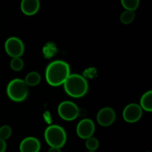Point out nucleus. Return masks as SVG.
<instances>
[{
  "label": "nucleus",
  "mask_w": 152,
  "mask_h": 152,
  "mask_svg": "<svg viewBox=\"0 0 152 152\" xmlns=\"http://www.w3.org/2000/svg\"><path fill=\"white\" fill-rule=\"evenodd\" d=\"M70 76V68L68 63L57 60L48 65L45 71V78L48 83L52 86L64 84Z\"/></svg>",
  "instance_id": "f257e3e1"
},
{
  "label": "nucleus",
  "mask_w": 152,
  "mask_h": 152,
  "mask_svg": "<svg viewBox=\"0 0 152 152\" xmlns=\"http://www.w3.org/2000/svg\"><path fill=\"white\" fill-rule=\"evenodd\" d=\"M65 91L69 96L80 98L88 91V85L86 79L79 74H72L64 83Z\"/></svg>",
  "instance_id": "f03ea898"
},
{
  "label": "nucleus",
  "mask_w": 152,
  "mask_h": 152,
  "mask_svg": "<svg viewBox=\"0 0 152 152\" xmlns=\"http://www.w3.org/2000/svg\"><path fill=\"white\" fill-rule=\"evenodd\" d=\"M45 139L50 147L60 148L66 142V134L62 127L53 125L46 129Z\"/></svg>",
  "instance_id": "7ed1b4c3"
},
{
  "label": "nucleus",
  "mask_w": 152,
  "mask_h": 152,
  "mask_svg": "<svg viewBox=\"0 0 152 152\" xmlns=\"http://www.w3.org/2000/svg\"><path fill=\"white\" fill-rule=\"evenodd\" d=\"M7 94L10 99L15 102H22L26 99L28 94V87L25 81L16 79L9 83L7 87Z\"/></svg>",
  "instance_id": "20e7f679"
},
{
  "label": "nucleus",
  "mask_w": 152,
  "mask_h": 152,
  "mask_svg": "<svg viewBox=\"0 0 152 152\" xmlns=\"http://www.w3.org/2000/svg\"><path fill=\"white\" fill-rule=\"evenodd\" d=\"M58 113L62 119L67 121H71L78 117L79 108L74 102L65 101L58 107Z\"/></svg>",
  "instance_id": "39448f33"
},
{
  "label": "nucleus",
  "mask_w": 152,
  "mask_h": 152,
  "mask_svg": "<svg viewBox=\"0 0 152 152\" xmlns=\"http://www.w3.org/2000/svg\"><path fill=\"white\" fill-rule=\"evenodd\" d=\"M4 48L7 54L13 58L20 57L24 53L23 42L16 37H10L7 39Z\"/></svg>",
  "instance_id": "423d86ee"
},
{
  "label": "nucleus",
  "mask_w": 152,
  "mask_h": 152,
  "mask_svg": "<svg viewBox=\"0 0 152 152\" xmlns=\"http://www.w3.org/2000/svg\"><path fill=\"white\" fill-rule=\"evenodd\" d=\"M142 110L137 104H129L123 111V118L128 123H135L141 118Z\"/></svg>",
  "instance_id": "0eeeda50"
},
{
  "label": "nucleus",
  "mask_w": 152,
  "mask_h": 152,
  "mask_svg": "<svg viewBox=\"0 0 152 152\" xmlns=\"http://www.w3.org/2000/svg\"><path fill=\"white\" fill-rule=\"evenodd\" d=\"M94 123L89 119H84L81 120L77 127V134L82 139H88L92 137L94 133Z\"/></svg>",
  "instance_id": "6e6552de"
},
{
  "label": "nucleus",
  "mask_w": 152,
  "mask_h": 152,
  "mask_svg": "<svg viewBox=\"0 0 152 152\" xmlns=\"http://www.w3.org/2000/svg\"><path fill=\"white\" fill-rule=\"evenodd\" d=\"M116 118V114L114 110L111 108H104L98 112L96 116V120L99 125L102 126H111L114 122Z\"/></svg>",
  "instance_id": "1a4fd4ad"
},
{
  "label": "nucleus",
  "mask_w": 152,
  "mask_h": 152,
  "mask_svg": "<svg viewBox=\"0 0 152 152\" xmlns=\"http://www.w3.org/2000/svg\"><path fill=\"white\" fill-rule=\"evenodd\" d=\"M40 147V142L37 138L29 137L21 142L19 150L21 152H39Z\"/></svg>",
  "instance_id": "9d476101"
},
{
  "label": "nucleus",
  "mask_w": 152,
  "mask_h": 152,
  "mask_svg": "<svg viewBox=\"0 0 152 152\" xmlns=\"http://www.w3.org/2000/svg\"><path fill=\"white\" fill-rule=\"evenodd\" d=\"M39 0H22L21 2V10L27 16L36 14L39 10Z\"/></svg>",
  "instance_id": "9b49d317"
},
{
  "label": "nucleus",
  "mask_w": 152,
  "mask_h": 152,
  "mask_svg": "<svg viewBox=\"0 0 152 152\" xmlns=\"http://www.w3.org/2000/svg\"><path fill=\"white\" fill-rule=\"evenodd\" d=\"M141 108H143L145 111L151 112L152 111V91L146 92L142 96L140 99Z\"/></svg>",
  "instance_id": "f8f14e48"
},
{
  "label": "nucleus",
  "mask_w": 152,
  "mask_h": 152,
  "mask_svg": "<svg viewBox=\"0 0 152 152\" xmlns=\"http://www.w3.org/2000/svg\"><path fill=\"white\" fill-rule=\"evenodd\" d=\"M41 80V77L37 72L33 71L30 72L25 77V83L26 85L30 86H35L40 83Z\"/></svg>",
  "instance_id": "ddd939ff"
},
{
  "label": "nucleus",
  "mask_w": 152,
  "mask_h": 152,
  "mask_svg": "<svg viewBox=\"0 0 152 152\" xmlns=\"http://www.w3.org/2000/svg\"><path fill=\"white\" fill-rule=\"evenodd\" d=\"M134 18L135 13L134 11H132V10H126L120 15V21H121L122 23L126 24V25L132 23Z\"/></svg>",
  "instance_id": "4468645a"
},
{
  "label": "nucleus",
  "mask_w": 152,
  "mask_h": 152,
  "mask_svg": "<svg viewBox=\"0 0 152 152\" xmlns=\"http://www.w3.org/2000/svg\"><path fill=\"white\" fill-rule=\"evenodd\" d=\"M121 4L126 10L134 11L140 4V0H121Z\"/></svg>",
  "instance_id": "2eb2a0df"
},
{
  "label": "nucleus",
  "mask_w": 152,
  "mask_h": 152,
  "mask_svg": "<svg viewBox=\"0 0 152 152\" xmlns=\"http://www.w3.org/2000/svg\"><path fill=\"white\" fill-rule=\"evenodd\" d=\"M86 145L88 149H89L90 151H95L99 147V141L97 140V139L95 137H91L86 139Z\"/></svg>",
  "instance_id": "dca6fc26"
},
{
  "label": "nucleus",
  "mask_w": 152,
  "mask_h": 152,
  "mask_svg": "<svg viewBox=\"0 0 152 152\" xmlns=\"http://www.w3.org/2000/svg\"><path fill=\"white\" fill-rule=\"evenodd\" d=\"M24 66V62L19 57L13 58L10 62V67L15 71H19L22 69Z\"/></svg>",
  "instance_id": "f3484780"
},
{
  "label": "nucleus",
  "mask_w": 152,
  "mask_h": 152,
  "mask_svg": "<svg viewBox=\"0 0 152 152\" xmlns=\"http://www.w3.org/2000/svg\"><path fill=\"white\" fill-rule=\"evenodd\" d=\"M12 133V130L10 126H3L0 128V138L3 140L8 139Z\"/></svg>",
  "instance_id": "a211bd4d"
},
{
  "label": "nucleus",
  "mask_w": 152,
  "mask_h": 152,
  "mask_svg": "<svg viewBox=\"0 0 152 152\" xmlns=\"http://www.w3.org/2000/svg\"><path fill=\"white\" fill-rule=\"evenodd\" d=\"M6 142L5 141L0 138V152H4L6 150Z\"/></svg>",
  "instance_id": "6ab92c4d"
},
{
  "label": "nucleus",
  "mask_w": 152,
  "mask_h": 152,
  "mask_svg": "<svg viewBox=\"0 0 152 152\" xmlns=\"http://www.w3.org/2000/svg\"><path fill=\"white\" fill-rule=\"evenodd\" d=\"M48 152H61V151H60V148L51 147V148L48 150Z\"/></svg>",
  "instance_id": "aec40b11"
}]
</instances>
